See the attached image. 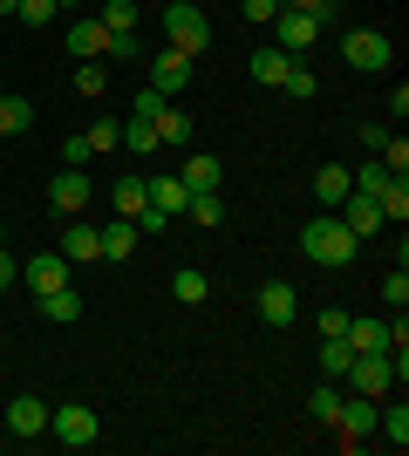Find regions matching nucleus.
<instances>
[{
    "label": "nucleus",
    "instance_id": "nucleus-11",
    "mask_svg": "<svg viewBox=\"0 0 409 456\" xmlns=\"http://www.w3.org/2000/svg\"><path fill=\"white\" fill-rule=\"evenodd\" d=\"M293 314H300V293H293L287 280L259 286V321H266V327H293Z\"/></svg>",
    "mask_w": 409,
    "mask_h": 456
},
{
    "label": "nucleus",
    "instance_id": "nucleus-39",
    "mask_svg": "<svg viewBox=\"0 0 409 456\" xmlns=\"http://www.w3.org/2000/svg\"><path fill=\"white\" fill-rule=\"evenodd\" d=\"M89 157H96V151H89V136H69V143H61V164H69V171H82V164H89Z\"/></svg>",
    "mask_w": 409,
    "mask_h": 456
},
{
    "label": "nucleus",
    "instance_id": "nucleus-19",
    "mask_svg": "<svg viewBox=\"0 0 409 456\" xmlns=\"http://www.w3.org/2000/svg\"><path fill=\"white\" fill-rule=\"evenodd\" d=\"M151 123H157V143H177V151H184V143H192V116L177 110V102H164V110H157Z\"/></svg>",
    "mask_w": 409,
    "mask_h": 456
},
{
    "label": "nucleus",
    "instance_id": "nucleus-1",
    "mask_svg": "<svg viewBox=\"0 0 409 456\" xmlns=\"http://www.w3.org/2000/svg\"><path fill=\"white\" fill-rule=\"evenodd\" d=\"M300 252H307L314 266H328V273H341L355 259V252H362V239H355L348 225H341V218H307V225H300Z\"/></svg>",
    "mask_w": 409,
    "mask_h": 456
},
{
    "label": "nucleus",
    "instance_id": "nucleus-47",
    "mask_svg": "<svg viewBox=\"0 0 409 456\" xmlns=\"http://www.w3.org/2000/svg\"><path fill=\"white\" fill-rule=\"evenodd\" d=\"M61 7H69V14H76V7H82V0H55V14H61Z\"/></svg>",
    "mask_w": 409,
    "mask_h": 456
},
{
    "label": "nucleus",
    "instance_id": "nucleus-4",
    "mask_svg": "<svg viewBox=\"0 0 409 456\" xmlns=\"http://www.w3.org/2000/svg\"><path fill=\"white\" fill-rule=\"evenodd\" d=\"M403 341H409L403 314H396V321H348V347L355 354H389V347H403Z\"/></svg>",
    "mask_w": 409,
    "mask_h": 456
},
{
    "label": "nucleus",
    "instance_id": "nucleus-8",
    "mask_svg": "<svg viewBox=\"0 0 409 456\" xmlns=\"http://www.w3.org/2000/svg\"><path fill=\"white\" fill-rule=\"evenodd\" d=\"M273 28H280V48H287L293 61L307 55L314 41H321V20L314 14H300V7H280V14H273Z\"/></svg>",
    "mask_w": 409,
    "mask_h": 456
},
{
    "label": "nucleus",
    "instance_id": "nucleus-45",
    "mask_svg": "<svg viewBox=\"0 0 409 456\" xmlns=\"http://www.w3.org/2000/svg\"><path fill=\"white\" fill-rule=\"evenodd\" d=\"M273 14H280V0H246V20H259V28H266Z\"/></svg>",
    "mask_w": 409,
    "mask_h": 456
},
{
    "label": "nucleus",
    "instance_id": "nucleus-43",
    "mask_svg": "<svg viewBox=\"0 0 409 456\" xmlns=\"http://www.w3.org/2000/svg\"><path fill=\"white\" fill-rule=\"evenodd\" d=\"M328 334H348V314H341V306H328V314H321V341H328Z\"/></svg>",
    "mask_w": 409,
    "mask_h": 456
},
{
    "label": "nucleus",
    "instance_id": "nucleus-40",
    "mask_svg": "<svg viewBox=\"0 0 409 456\" xmlns=\"http://www.w3.org/2000/svg\"><path fill=\"white\" fill-rule=\"evenodd\" d=\"M382 184H389V171H382V164H362V171H355V191H369V198H375Z\"/></svg>",
    "mask_w": 409,
    "mask_h": 456
},
{
    "label": "nucleus",
    "instance_id": "nucleus-27",
    "mask_svg": "<svg viewBox=\"0 0 409 456\" xmlns=\"http://www.w3.org/2000/svg\"><path fill=\"white\" fill-rule=\"evenodd\" d=\"M143 205H151V198H143V177L123 171V177H117V218H136Z\"/></svg>",
    "mask_w": 409,
    "mask_h": 456
},
{
    "label": "nucleus",
    "instance_id": "nucleus-13",
    "mask_svg": "<svg viewBox=\"0 0 409 456\" xmlns=\"http://www.w3.org/2000/svg\"><path fill=\"white\" fill-rule=\"evenodd\" d=\"M7 429H14V436H48V402L41 395H14L7 402Z\"/></svg>",
    "mask_w": 409,
    "mask_h": 456
},
{
    "label": "nucleus",
    "instance_id": "nucleus-30",
    "mask_svg": "<svg viewBox=\"0 0 409 456\" xmlns=\"http://www.w3.org/2000/svg\"><path fill=\"white\" fill-rule=\"evenodd\" d=\"M82 136H89V151H117V143H123V123H117V116H96Z\"/></svg>",
    "mask_w": 409,
    "mask_h": 456
},
{
    "label": "nucleus",
    "instance_id": "nucleus-49",
    "mask_svg": "<svg viewBox=\"0 0 409 456\" xmlns=\"http://www.w3.org/2000/svg\"><path fill=\"white\" fill-rule=\"evenodd\" d=\"M321 7H334V14H341V0H321Z\"/></svg>",
    "mask_w": 409,
    "mask_h": 456
},
{
    "label": "nucleus",
    "instance_id": "nucleus-34",
    "mask_svg": "<svg viewBox=\"0 0 409 456\" xmlns=\"http://www.w3.org/2000/svg\"><path fill=\"white\" fill-rule=\"evenodd\" d=\"M14 20L20 28H48V20H55V0H14Z\"/></svg>",
    "mask_w": 409,
    "mask_h": 456
},
{
    "label": "nucleus",
    "instance_id": "nucleus-3",
    "mask_svg": "<svg viewBox=\"0 0 409 456\" xmlns=\"http://www.w3.org/2000/svg\"><path fill=\"white\" fill-rule=\"evenodd\" d=\"M48 436L69 443V450H89V443L102 436L96 409H82V402H61V409H48Z\"/></svg>",
    "mask_w": 409,
    "mask_h": 456
},
{
    "label": "nucleus",
    "instance_id": "nucleus-16",
    "mask_svg": "<svg viewBox=\"0 0 409 456\" xmlns=\"http://www.w3.org/2000/svg\"><path fill=\"white\" fill-rule=\"evenodd\" d=\"M348 191H355V171H348V164H321V171H314V198H321L328 211L341 205Z\"/></svg>",
    "mask_w": 409,
    "mask_h": 456
},
{
    "label": "nucleus",
    "instance_id": "nucleus-22",
    "mask_svg": "<svg viewBox=\"0 0 409 456\" xmlns=\"http://www.w3.org/2000/svg\"><path fill=\"white\" fill-rule=\"evenodd\" d=\"M171 293H177V306H205V300H212V280L192 273V266H177L171 273Z\"/></svg>",
    "mask_w": 409,
    "mask_h": 456
},
{
    "label": "nucleus",
    "instance_id": "nucleus-26",
    "mask_svg": "<svg viewBox=\"0 0 409 456\" xmlns=\"http://www.w3.org/2000/svg\"><path fill=\"white\" fill-rule=\"evenodd\" d=\"M375 205H382V225H389V218L403 225V218H409V184H403V177H389V184L375 191Z\"/></svg>",
    "mask_w": 409,
    "mask_h": 456
},
{
    "label": "nucleus",
    "instance_id": "nucleus-38",
    "mask_svg": "<svg viewBox=\"0 0 409 456\" xmlns=\"http://www.w3.org/2000/svg\"><path fill=\"white\" fill-rule=\"evenodd\" d=\"M382 300L396 306V314H403V300H409V273L396 266V273H382Z\"/></svg>",
    "mask_w": 409,
    "mask_h": 456
},
{
    "label": "nucleus",
    "instance_id": "nucleus-25",
    "mask_svg": "<svg viewBox=\"0 0 409 456\" xmlns=\"http://www.w3.org/2000/svg\"><path fill=\"white\" fill-rule=\"evenodd\" d=\"M123 143H130L136 157H151V151H164V143H157V123H151V116H123Z\"/></svg>",
    "mask_w": 409,
    "mask_h": 456
},
{
    "label": "nucleus",
    "instance_id": "nucleus-6",
    "mask_svg": "<svg viewBox=\"0 0 409 456\" xmlns=\"http://www.w3.org/2000/svg\"><path fill=\"white\" fill-rule=\"evenodd\" d=\"M341 55H348V69H389V35H382V28H348V35H341Z\"/></svg>",
    "mask_w": 409,
    "mask_h": 456
},
{
    "label": "nucleus",
    "instance_id": "nucleus-23",
    "mask_svg": "<svg viewBox=\"0 0 409 456\" xmlns=\"http://www.w3.org/2000/svg\"><path fill=\"white\" fill-rule=\"evenodd\" d=\"M287 69H293L287 48H259V55H253V82H259V89H280V76H287Z\"/></svg>",
    "mask_w": 409,
    "mask_h": 456
},
{
    "label": "nucleus",
    "instance_id": "nucleus-20",
    "mask_svg": "<svg viewBox=\"0 0 409 456\" xmlns=\"http://www.w3.org/2000/svg\"><path fill=\"white\" fill-rule=\"evenodd\" d=\"M35 306L48 314V321H69V327L82 321V293H76V286H55V293H41Z\"/></svg>",
    "mask_w": 409,
    "mask_h": 456
},
{
    "label": "nucleus",
    "instance_id": "nucleus-41",
    "mask_svg": "<svg viewBox=\"0 0 409 456\" xmlns=\"http://www.w3.org/2000/svg\"><path fill=\"white\" fill-rule=\"evenodd\" d=\"M164 102H171V95H157V89H143V95H136V102H130V116H157V110H164Z\"/></svg>",
    "mask_w": 409,
    "mask_h": 456
},
{
    "label": "nucleus",
    "instance_id": "nucleus-31",
    "mask_svg": "<svg viewBox=\"0 0 409 456\" xmlns=\"http://www.w3.org/2000/svg\"><path fill=\"white\" fill-rule=\"evenodd\" d=\"M280 89H287V95H293V102H307V95H314V89H321V82H314V69H307V61H293L287 76H280Z\"/></svg>",
    "mask_w": 409,
    "mask_h": 456
},
{
    "label": "nucleus",
    "instance_id": "nucleus-42",
    "mask_svg": "<svg viewBox=\"0 0 409 456\" xmlns=\"http://www.w3.org/2000/svg\"><path fill=\"white\" fill-rule=\"evenodd\" d=\"M389 143V123H362V151H382Z\"/></svg>",
    "mask_w": 409,
    "mask_h": 456
},
{
    "label": "nucleus",
    "instance_id": "nucleus-28",
    "mask_svg": "<svg viewBox=\"0 0 409 456\" xmlns=\"http://www.w3.org/2000/svg\"><path fill=\"white\" fill-rule=\"evenodd\" d=\"M184 218H198V225H218V218H225V198H218V191H192Z\"/></svg>",
    "mask_w": 409,
    "mask_h": 456
},
{
    "label": "nucleus",
    "instance_id": "nucleus-35",
    "mask_svg": "<svg viewBox=\"0 0 409 456\" xmlns=\"http://www.w3.org/2000/svg\"><path fill=\"white\" fill-rule=\"evenodd\" d=\"M375 429H382V436H389L396 450H403V443H409V409H403V402H396L389 416H375Z\"/></svg>",
    "mask_w": 409,
    "mask_h": 456
},
{
    "label": "nucleus",
    "instance_id": "nucleus-10",
    "mask_svg": "<svg viewBox=\"0 0 409 456\" xmlns=\"http://www.w3.org/2000/svg\"><path fill=\"white\" fill-rule=\"evenodd\" d=\"M20 280H28V293H55V286H69V259H61V252H35V259H28V266H20Z\"/></svg>",
    "mask_w": 409,
    "mask_h": 456
},
{
    "label": "nucleus",
    "instance_id": "nucleus-32",
    "mask_svg": "<svg viewBox=\"0 0 409 456\" xmlns=\"http://www.w3.org/2000/svg\"><path fill=\"white\" fill-rule=\"evenodd\" d=\"M334 409H341V388H334V381H321V388L307 395V416H314V422H334Z\"/></svg>",
    "mask_w": 409,
    "mask_h": 456
},
{
    "label": "nucleus",
    "instance_id": "nucleus-29",
    "mask_svg": "<svg viewBox=\"0 0 409 456\" xmlns=\"http://www.w3.org/2000/svg\"><path fill=\"white\" fill-rule=\"evenodd\" d=\"M102 28H110V35H130V28H136V0H102Z\"/></svg>",
    "mask_w": 409,
    "mask_h": 456
},
{
    "label": "nucleus",
    "instance_id": "nucleus-18",
    "mask_svg": "<svg viewBox=\"0 0 409 456\" xmlns=\"http://www.w3.org/2000/svg\"><path fill=\"white\" fill-rule=\"evenodd\" d=\"M35 130V102L28 95H0V136H28Z\"/></svg>",
    "mask_w": 409,
    "mask_h": 456
},
{
    "label": "nucleus",
    "instance_id": "nucleus-9",
    "mask_svg": "<svg viewBox=\"0 0 409 456\" xmlns=\"http://www.w3.org/2000/svg\"><path fill=\"white\" fill-rule=\"evenodd\" d=\"M341 381H355V395H382V388L396 381V368H389V354H355Z\"/></svg>",
    "mask_w": 409,
    "mask_h": 456
},
{
    "label": "nucleus",
    "instance_id": "nucleus-21",
    "mask_svg": "<svg viewBox=\"0 0 409 456\" xmlns=\"http://www.w3.org/2000/svg\"><path fill=\"white\" fill-rule=\"evenodd\" d=\"M102 41H110V28H102V20H69V48H76L82 61H96Z\"/></svg>",
    "mask_w": 409,
    "mask_h": 456
},
{
    "label": "nucleus",
    "instance_id": "nucleus-7",
    "mask_svg": "<svg viewBox=\"0 0 409 456\" xmlns=\"http://www.w3.org/2000/svg\"><path fill=\"white\" fill-rule=\"evenodd\" d=\"M341 443H362V436H375V395H341V409H334V422H328Z\"/></svg>",
    "mask_w": 409,
    "mask_h": 456
},
{
    "label": "nucleus",
    "instance_id": "nucleus-15",
    "mask_svg": "<svg viewBox=\"0 0 409 456\" xmlns=\"http://www.w3.org/2000/svg\"><path fill=\"white\" fill-rule=\"evenodd\" d=\"M177 184H184V191H218V184H225V164H218L212 151H198V157L177 164Z\"/></svg>",
    "mask_w": 409,
    "mask_h": 456
},
{
    "label": "nucleus",
    "instance_id": "nucleus-24",
    "mask_svg": "<svg viewBox=\"0 0 409 456\" xmlns=\"http://www.w3.org/2000/svg\"><path fill=\"white\" fill-rule=\"evenodd\" d=\"M348 362H355L348 334H328V341H321V375H328V381H341V375H348Z\"/></svg>",
    "mask_w": 409,
    "mask_h": 456
},
{
    "label": "nucleus",
    "instance_id": "nucleus-36",
    "mask_svg": "<svg viewBox=\"0 0 409 456\" xmlns=\"http://www.w3.org/2000/svg\"><path fill=\"white\" fill-rule=\"evenodd\" d=\"M136 55H143V48H136V35H110L96 61H110V69H117V61H136Z\"/></svg>",
    "mask_w": 409,
    "mask_h": 456
},
{
    "label": "nucleus",
    "instance_id": "nucleus-46",
    "mask_svg": "<svg viewBox=\"0 0 409 456\" xmlns=\"http://www.w3.org/2000/svg\"><path fill=\"white\" fill-rule=\"evenodd\" d=\"M0 286H14V259L7 252H0Z\"/></svg>",
    "mask_w": 409,
    "mask_h": 456
},
{
    "label": "nucleus",
    "instance_id": "nucleus-5",
    "mask_svg": "<svg viewBox=\"0 0 409 456\" xmlns=\"http://www.w3.org/2000/svg\"><path fill=\"white\" fill-rule=\"evenodd\" d=\"M198 76V55H184V48H164V55H151V89L157 95H184V82Z\"/></svg>",
    "mask_w": 409,
    "mask_h": 456
},
{
    "label": "nucleus",
    "instance_id": "nucleus-44",
    "mask_svg": "<svg viewBox=\"0 0 409 456\" xmlns=\"http://www.w3.org/2000/svg\"><path fill=\"white\" fill-rule=\"evenodd\" d=\"M280 7H300V14H314V20H321V28H328V20H334V7H321V0H280Z\"/></svg>",
    "mask_w": 409,
    "mask_h": 456
},
{
    "label": "nucleus",
    "instance_id": "nucleus-2",
    "mask_svg": "<svg viewBox=\"0 0 409 456\" xmlns=\"http://www.w3.org/2000/svg\"><path fill=\"white\" fill-rule=\"evenodd\" d=\"M164 35H171V48H184V55H205V48H212V20H205V7H192V0H171V7H164Z\"/></svg>",
    "mask_w": 409,
    "mask_h": 456
},
{
    "label": "nucleus",
    "instance_id": "nucleus-33",
    "mask_svg": "<svg viewBox=\"0 0 409 456\" xmlns=\"http://www.w3.org/2000/svg\"><path fill=\"white\" fill-rule=\"evenodd\" d=\"M110 89V61H82L76 69V95H102Z\"/></svg>",
    "mask_w": 409,
    "mask_h": 456
},
{
    "label": "nucleus",
    "instance_id": "nucleus-12",
    "mask_svg": "<svg viewBox=\"0 0 409 456\" xmlns=\"http://www.w3.org/2000/svg\"><path fill=\"white\" fill-rule=\"evenodd\" d=\"M48 205H55V218H82V211H89V177L61 171L55 184H48Z\"/></svg>",
    "mask_w": 409,
    "mask_h": 456
},
{
    "label": "nucleus",
    "instance_id": "nucleus-17",
    "mask_svg": "<svg viewBox=\"0 0 409 456\" xmlns=\"http://www.w3.org/2000/svg\"><path fill=\"white\" fill-rule=\"evenodd\" d=\"M136 239H143V232H136V218H110V225H102V259H130L136 252Z\"/></svg>",
    "mask_w": 409,
    "mask_h": 456
},
{
    "label": "nucleus",
    "instance_id": "nucleus-37",
    "mask_svg": "<svg viewBox=\"0 0 409 456\" xmlns=\"http://www.w3.org/2000/svg\"><path fill=\"white\" fill-rule=\"evenodd\" d=\"M382 171H389V177H409V143H403V136H389V143H382Z\"/></svg>",
    "mask_w": 409,
    "mask_h": 456
},
{
    "label": "nucleus",
    "instance_id": "nucleus-14",
    "mask_svg": "<svg viewBox=\"0 0 409 456\" xmlns=\"http://www.w3.org/2000/svg\"><path fill=\"white\" fill-rule=\"evenodd\" d=\"M61 225H69V246H61V259H76V266L102 259V225H89V218H61Z\"/></svg>",
    "mask_w": 409,
    "mask_h": 456
},
{
    "label": "nucleus",
    "instance_id": "nucleus-48",
    "mask_svg": "<svg viewBox=\"0 0 409 456\" xmlns=\"http://www.w3.org/2000/svg\"><path fill=\"white\" fill-rule=\"evenodd\" d=\"M0 14H14V0H0Z\"/></svg>",
    "mask_w": 409,
    "mask_h": 456
}]
</instances>
